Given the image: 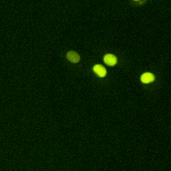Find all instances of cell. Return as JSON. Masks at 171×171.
Returning <instances> with one entry per match:
<instances>
[{"instance_id":"obj_4","label":"cell","mask_w":171,"mask_h":171,"mask_svg":"<svg viewBox=\"0 0 171 171\" xmlns=\"http://www.w3.org/2000/svg\"><path fill=\"white\" fill-rule=\"evenodd\" d=\"M67 57L68 60L72 63H77L80 60V55L77 53L72 51L68 52L67 54Z\"/></svg>"},{"instance_id":"obj_3","label":"cell","mask_w":171,"mask_h":171,"mask_svg":"<svg viewBox=\"0 0 171 171\" xmlns=\"http://www.w3.org/2000/svg\"><path fill=\"white\" fill-rule=\"evenodd\" d=\"M155 80V76L152 73L146 72L142 75L141 76V81L144 83H148L152 82Z\"/></svg>"},{"instance_id":"obj_1","label":"cell","mask_w":171,"mask_h":171,"mask_svg":"<svg viewBox=\"0 0 171 171\" xmlns=\"http://www.w3.org/2000/svg\"><path fill=\"white\" fill-rule=\"evenodd\" d=\"M94 71L100 77H104L107 75V70L104 66L101 65H96L94 67Z\"/></svg>"},{"instance_id":"obj_2","label":"cell","mask_w":171,"mask_h":171,"mask_svg":"<svg viewBox=\"0 0 171 171\" xmlns=\"http://www.w3.org/2000/svg\"><path fill=\"white\" fill-rule=\"evenodd\" d=\"M104 61L109 66H114L117 62V59L115 56L111 54H109L104 56Z\"/></svg>"}]
</instances>
